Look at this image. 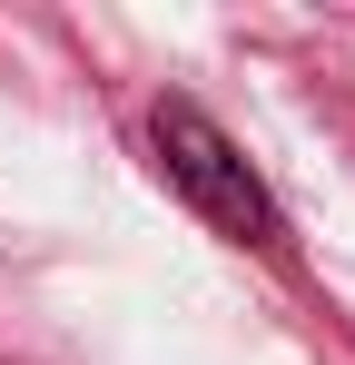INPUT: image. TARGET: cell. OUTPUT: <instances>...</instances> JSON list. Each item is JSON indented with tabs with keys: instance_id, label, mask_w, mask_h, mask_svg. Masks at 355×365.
<instances>
[{
	"instance_id": "6da1fadb",
	"label": "cell",
	"mask_w": 355,
	"mask_h": 365,
	"mask_svg": "<svg viewBox=\"0 0 355 365\" xmlns=\"http://www.w3.org/2000/svg\"><path fill=\"white\" fill-rule=\"evenodd\" d=\"M148 148H158V168H168V187L217 227V237L237 247H287V217H277V197L257 187V168L237 158V138L197 99H158L148 109Z\"/></svg>"
}]
</instances>
